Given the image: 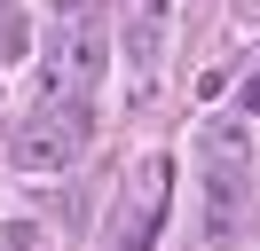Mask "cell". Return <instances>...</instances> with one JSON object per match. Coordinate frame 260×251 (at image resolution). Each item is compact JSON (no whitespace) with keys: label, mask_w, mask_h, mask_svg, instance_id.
Wrapping results in <instances>:
<instances>
[{"label":"cell","mask_w":260,"mask_h":251,"mask_svg":"<svg viewBox=\"0 0 260 251\" xmlns=\"http://www.w3.org/2000/svg\"><path fill=\"white\" fill-rule=\"evenodd\" d=\"M55 16H63V24H87V16H95V0H55Z\"/></svg>","instance_id":"3957f363"},{"label":"cell","mask_w":260,"mask_h":251,"mask_svg":"<svg viewBox=\"0 0 260 251\" xmlns=\"http://www.w3.org/2000/svg\"><path fill=\"white\" fill-rule=\"evenodd\" d=\"M0 8H8V0H0Z\"/></svg>","instance_id":"5b68a950"},{"label":"cell","mask_w":260,"mask_h":251,"mask_svg":"<svg viewBox=\"0 0 260 251\" xmlns=\"http://www.w3.org/2000/svg\"><path fill=\"white\" fill-rule=\"evenodd\" d=\"M111 71V47L95 24H55L48 31V94H87Z\"/></svg>","instance_id":"6da1fadb"},{"label":"cell","mask_w":260,"mask_h":251,"mask_svg":"<svg viewBox=\"0 0 260 251\" xmlns=\"http://www.w3.org/2000/svg\"><path fill=\"white\" fill-rule=\"evenodd\" d=\"M71 149H79V141H71V134H63V126H55V118H40L32 134H16V165H32V173H40V165L55 173V165H63Z\"/></svg>","instance_id":"7a4b0ae2"},{"label":"cell","mask_w":260,"mask_h":251,"mask_svg":"<svg viewBox=\"0 0 260 251\" xmlns=\"http://www.w3.org/2000/svg\"><path fill=\"white\" fill-rule=\"evenodd\" d=\"M244 110H252V118H260V78H252V87H244Z\"/></svg>","instance_id":"277c9868"}]
</instances>
